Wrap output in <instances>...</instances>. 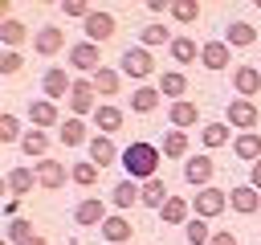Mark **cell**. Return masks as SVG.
I'll list each match as a JSON object with an SVG mask.
<instances>
[{
	"instance_id": "cell-2",
	"label": "cell",
	"mask_w": 261,
	"mask_h": 245,
	"mask_svg": "<svg viewBox=\"0 0 261 245\" xmlns=\"http://www.w3.org/2000/svg\"><path fill=\"white\" fill-rule=\"evenodd\" d=\"M118 65H122V74H126V78H135V82L151 78V69H155V61H151V53H147L143 45H139V49H122Z\"/></svg>"
},
{
	"instance_id": "cell-16",
	"label": "cell",
	"mask_w": 261,
	"mask_h": 245,
	"mask_svg": "<svg viewBox=\"0 0 261 245\" xmlns=\"http://www.w3.org/2000/svg\"><path fill=\"white\" fill-rule=\"evenodd\" d=\"M102 237H106L110 245H130L135 229H130L126 216H106V220H102Z\"/></svg>"
},
{
	"instance_id": "cell-29",
	"label": "cell",
	"mask_w": 261,
	"mask_h": 245,
	"mask_svg": "<svg viewBox=\"0 0 261 245\" xmlns=\"http://www.w3.org/2000/svg\"><path fill=\"white\" fill-rule=\"evenodd\" d=\"M159 212H163V225H188V220H192V216H188V200H184V196H171Z\"/></svg>"
},
{
	"instance_id": "cell-30",
	"label": "cell",
	"mask_w": 261,
	"mask_h": 245,
	"mask_svg": "<svg viewBox=\"0 0 261 245\" xmlns=\"http://www.w3.org/2000/svg\"><path fill=\"white\" fill-rule=\"evenodd\" d=\"M253 41H257V29H253L249 20H232V24H228V45L245 49V45H253Z\"/></svg>"
},
{
	"instance_id": "cell-4",
	"label": "cell",
	"mask_w": 261,
	"mask_h": 245,
	"mask_svg": "<svg viewBox=\"0 0 261 245\" xmlns=\"http://www.w3.org/2000/svg\"><path fill=\"white\" fill-rule=\"evenodd\" d=\"M257 118H261V114H257V102H253V98H232V102H228V127H237L241 135L253 131Z\"/></svg>"
},
{
	"instance_id": "cell-7",
	"label": "cell",
	"mask_w": 261,
	"mask_h": 245,
	"mask_svg": "<svg viewBox=\"0 0 261 245\" xmlns=\"http://www.w3.org/2000/svg\"><path fill=\"white\" fill-rule=\"evenodd\" d=\"M94 82H73V90H69V110H73V118H82V114H94L98 106H94Z\"/></svg>"
},
{
	"instance_id": "cell-38",
	"label": "cell",
	"mask_w": 261,
	"mask_h": 245,
	"mask_svg": "<svg viewBox=\"0 0 261 245\" xmlns=\"http://www.w3.org/2000/svg\"><path fill=\"white\" fill-rule=\"evenodd\" d=\"M175 20H184V24H192L196 16H200V4L196 0H171V8H167Z\"/></svg>"
},
{
	"instance_id": "cell-31",
	"label": "cell",
	"mask_w": 261,
	"mask_h": 245,
	"mask_svg": "<svg viewBox=\"0 0 261 245\" xmlns=\"http://www.w3.org/2000/svg\"><path fill=\"white\" fill-rule=\"evenodd\" d=\"M24 37H29V29H24L20 20H12V16H8V20H0V41H4L8 49H16Z\"/></svg>"
},
{
	"instance_id": "cell-42",
	"label": "cell",
	"mask_w": 261,
	"mask_h": 245,
	"mask_svg": "<svg viewBox=\"0 0 261 245\" xmlns=\"http://www.w3.org/2000/svg\"><path fill=\"white\" fill-rule=\"evenodd\" d=\"M61 12H65V16H82V20H86L94 8H90L86 0H61Z\"/></svg>"
},
{
	"instance_id": "cell-25",
	"label": "cell",
	"mask_w": 261,
	"mask_h": 245,
	"mask_svg": "<svg viewBox=\"0 0 261 245\" xmlns=\"http://www.w3.org/2000/svg\"><path fill=\"white\" fill-rule=\"evenodd\" d=\"M94 122H98L102 135H114V131H122V110L118 106H98L94 110Z\"/></svg>"
},
{
	"instance_id": "cell-20",
	"label": "cell",
	"mask_w": 261,
	"mask_h": 245,
	"mask_svg": "<svg viewBox=\"0 0 261 245\" xmlns=\"http://www.w3.org/2000/svg\"><path fill=\"white\" fill-rule=\"evenodd\" d=\"M167 114H171V127H175V131H184V127H196V118H200V106L184 98V102H171V110H167Z\"/></svg>"
},
{
	"instance_id": "cell-5",
	"label": "cell",
	"mask_w": 261,
	"mask_h": 245,
	"mask_svg": "<svg viewBox=\"0 0 261 245\" xmlns=\"http://www.w3.org/2000/svg\"><path fill=\"white\" fill-rule=\"evenodd\" d=\"M69 65L73 69H90V74H98L102 69V53H98V45L94 41H77V45H69Z\"/></svg>"
},
{
	"instance_id": "cell-22",
	"label": "cell",
	"mask_w": 261,
	"mask_h": 245,
	"mask_svg": "<svg viewBox=\"0 0 261 245\" xmlns=\"http://www.w3.org/2000/svg\"><path fill=\"white\" fill-rule=\"evenodd\" d=\"M110 200H114V208H130V204H143V188H139L135 180H122V184H114Z\"/></svg>"
},
{
	"instance_id": "cell-41",
	"label": "cell",
	"mask_w": 261,
	"mask_h": 245,
	"mask_svg": "<svg viewBox=\"0 0 261 245\" xmlns=\"http://www.w3.org/2000/svg\"><path fill=\"white\" fill-rule=\"evenodd\" d=\"M16 139H24L16 114H0V143H16Z\"/></svg>"
},
{
	"instance_id": "cell-47",
	"label": "cell",
	"mask_w": 261,
	"mask_h": 245,
	"mask_svg": "<svg viewBox=\"0 0 261 245\" xmlns=\"http://www.w3.org/2000/svg\"><path fill=\"white\" fill-rule=\"evenodd\" d=\"M24 245H45V237H33V241H24Z\"/></svg>"
},
{
	"instance_id": "cell-35",
	"label": "cell",
	"mask_w": 261,
	"mask_h": 245,
	"mask_svg": "<svg viewBox=\"0 0 261 245\" xmlns=\"http://www.w3.org/2000/svg\"><path fill=\"white\" fill-rule=\"evenodd\" d=\"M139 37H143V49H155V45H171V41H175V37H171L163 24H147Z\"/></svg>"
},
{
	"instance_id": "cell-39",
	"label": "cell",
	"mask_w": 261,
	"mask_h": 245,
	"mask_svg": "<svg viewBox=\"0 0 261 245\" xmlns=\"http://www.w3.org/2000/svg\"><path fill=\"white\" fill-rule=\"evenodd\" d=\"M200 139H204V147H224V143H228V127H224V122H208V127L200 131Z\"/></svg>"
},
{
	"instance_id": "cell-37",
	"label": "cell",
	"mask_w": 261,
	"mask_h": 245,
	"mask_svg": "<svg viewBox=\"0 0 261 245\" xmlns=\"http://www.w3.org/2000/svg\"><path fill=\"white\" fill-rule=\"evenodd\" d=\"M98 172H102L98 163H73V167H69V180L82 184V188H90V184H98Z\"/></svg>"
},
{
	"instance_id": "cell-19",
	"label": "cell",
	"mask_w": 261,
	"mask_h": 245,
	"mask_svg": "<svg viewBox=\"0 0 261 245\" xmlns=\"http://www.w3.org/2000/svg\"><path fill=\"white\" fill-rule=\"evenodd\" d=\"M159 94H167V98L184 102V94H188V78H184L179 69H167V74H159Z\"/></svg>"
},
{
	"instance_id": "cell-8",
	"label": "cell",
	"mask_w": 261,
	"mask_h": 245,
	"mask_svg": "<svg viewBox=\"0 0 261 245\" xmlns=\"http://www.w3.org/2000/svg\"><path fill=\"white\" fill-rule=\"evenodd\" d=\"M212 176H216V163H212L208 155H192V159L184 163V180H188L192 188H208Z\"/></svg>"
},
{
	"instance_id": "cell-43",
	"label": "cell",
	"mask_w": 261,
	"mask_h": 245,
	"mask_svg": "<svg viewBox=\"0 0 261 245\" xmlns=\"http://www.w3.org/2000/svg\"><path fill=\"white\" fill-rule=\"evenodd\" d=\"M20 65H24V61H20V53H16V49H8V53L0 57V74H8V78H12V74H20Z\"/></svg>"
},
{
	"instance_id": "cell-28",
	"label": "cell",
	"mask_w": 261,
	"mask_h": 245,
	"mask_svg": "<svg viewBox=\"0 0 261 245\" xmlns=\"http://www.w3.org/2000/svg\"><path fill=\"white\" fill-rule=\"evenodd\" d=\"M167 200H171V196H167V184H163L159 176L143 184V204H147V208H163Z\"/></svg>"
},
{
	"instance_id": "cell-21",
	"label": "cell",
	"mask_w": 261,
	"mask_h": 245,
	"mask_svg": "<svg viewBox=\"0 0 261 245\" xmlns=\"http://www.w3.org/2000/svg\"><path fill=\"white\" fill-rule=\"evenodd\" d=\"M4 184H8V192H12V196H29V192H33V184H37V172H33V167H12Z\"/></svg>"
},
{
	"instance_id": "cell-27",
	"label": "cell",
	"mask_w": 261,
	"mask_h": 245,
	"mask_svg": "<svg viewBox=\"0 0 261 245\" xmlns=\"http://www.w3.org/2000/svg\"><path fill=\"white\" fill-rule=\"evenodd\" d=\"M159 90H151V86H139L135 94H130V110H139V114H151L155 106H159Z\"/></svg>"
},
{
	"instance_id": "cell-10",
	"label": "cell",
	"mask_w": 261,
	"mask_h": 245,
	"mask_svg": "<svg viewBox=\"0 0 261 245\" xmlns=\"http://www.w3.org/2000/svg\"><path fill=\"white\" fill-rule=\"evenodd\" d=\"M114 159H122V151L114 147V139H110V135H94V139H90V163L110 167Z\"/></svg>"
},
{
	"instance_id": "cell-40",
	"label": "cell",
	"mask_w": 261,
	"mask_h": 245,
	"mask_svg": "<svg viewBox=\"0 0 261 245\" xmlns=\"http://www.w3.org/2000/svg\"><path fill=\"white\" fill-rule=\"evenodd\" d=\"M33 237H37V233H33V220H20V216L8 220V241H12V245H24V241H33Z\"/></svg>"
},
{
	"instance_id": "cell-34",
	"label": "cell",
	"mask_w": 261,
	"mask_h": 245,
	"mask_svg": "<svg viewBox=\"0 0 261 245\" xmlns=\"http://www.w3.org/2000/svg\"><path fill=\"white\" fill-rule=\"evenodd\" d=\"M184 233H188V245H208V241H212V229H208L204 216H192V220L184 225Z\"/></svg>"
},
{
	"instance_id": "cell-46",
	"label": "cell",
	"mask_w": 261,
	"mask_h": 245,
	"mask_svg": "<svg viewBox=\"0 0 261 245\" xmlns=\"http://www.w3.org/2000/svg\"><path fill=\"white\" fill-rule=\"evenodd\" d=\"M4 212L16 220V212H20V196H8V204H4Z\"/></svg>"
},
{
	"instance_id": "cell-1",
	"label": "cell",
	"mask_w": 261,
	"mask_h": 245,
	"mask_svg": "<svg viewBox=\"0 0 261 245\" xmlns=\"http://www.w3.org/2000/svg\"><path fill=\"white\" fill-rule=\"evenodd\" d=\"M122 167L130 172V180H155V172H159V147L155 143H147V139H135L130 147H122Z\"/></svg>"
},
{
	"instance_id": "cell-36",
	"label": "cell",
	"mask_w": 261,
	"mask_h": 245,
	"mask_svg": "<svg viewBox=\"0 0 261 245\" xmlns=\"http://www.w3.org/2000/svg\"><path fill=\"white\" fill-rule=\"evenodd\" d=\"M167 49H171V57H175L179 65H188V61H196V41H192V37H175V41H171Z\"/></svg>"
},
{
	"instance_id": "cell-33",
	"label": "cell",
	"mask_w": 261,
	"mask_h": 245,
	"mask_svg": "<svg viewBox=\"0 0 261 245\" xmlns=\"http://www.w3.org/2000/svg\"><path fill=\"white\" fill-rule=\"evenodd\" d=\"M163 155L167 159H184L188 155V135L184 131H167L163 135Z\"/></svg>"
},
{
	"instance_id": "cell-23",
	"label": "cell",
	"mask_w": 261,
	"mask_h": 245,
	"mask_svg": "<svg viewBox=\"0 0 261 245\" xmlns=\"http://www.w3.org/2000/svg\"><path fill=\"white\" fill-rule=\"evenodd\" d=\"M90 82H94V90H98V94L114 98V94H118V86H122V74H118V69H110V65H102V69H98Z\"/></svg>"
},
{
	"instance_id": "cell-26",
	"label": "cell",
	"mask_w": 261,
	"mask_h": 245,
	"mask_svg": "<svg viewBox=\"0 0 261 245\" xmlns=\"http://www.w3.org/2000/svg\"><path fill=\"white\" fill-rule=\"evenodd\" d=\"M57 139H61L65 147H82V143H90V139H86V122H82V118H65V122H61V131H57Z\"/></svg>"
},
{
	"instance_id": "cell-3",
	"label": "cell",
	"mask_w": 261,
	"mask_h": 245,
	"mask_svg": "<svg viewBox=\"0 0 261 245\" xmlns=\"http://www.w3.org/2000/svg\"><path fill=\"white\" fill-rule=\"evenodd\" d=\"M82 29H86V41H94V45H102V41H110L114 37V29H118V20L110 16V12H90L86 20H82Z\"/></svg>"
},
{
	"instance_id": "cell-12",
	"label": "cell",
	"mask_w": 261,
	"mask_h": 245,
	"mask_svg": "<svg viewBox=\"0 0 261 245\" xmlns=\"http://www.w3.org/2000/svg\"><path fill=\"white\" fill-rule=\"evenodd\" d=\"M61 45H65V33H61L57 24H45V29H37V37H33V49H37L41 57H53Z\"/></svg>"
},
{
	"instance_id": "cell-9",
	"label": "cell",
	"mask_w": 261,
	"mask_h": 245,
	"mask_svg": "<svg viewBox=\"0 0 261 245\" xmlns=\"http://www.w3.org/2000/svg\"><path fill=\"white\" fill-rule=\"evenodd\" d=\"M33 172H37V184H41V188H49V192H57V188L65 184V163H57V159H49V155H45V159H37V163H33Z\"/></svg>"
},
{
	"instance_id": "cell-14",
	"label": "cell",
	"mask_w": 261,
	"mask_h": 245,
	"mask_svg": "<svg viewBox=\"0 0 261 245\" xmlns=\"http://www.w3.org/2000/svg\"><path fill=\"white\" fill-rule=\"evenodd\" d=\"M41 90H45V98L53 102V98H65V94L73 90V82L65 78V69H61V65H53V69H45V78H41Z\"/></svg>"
},
{
	"instance_id": "cell-13",
	"label": "cell",
	"mask_w": 261,
	"mask_h": 245,
	"mask_svg": "<svg viewBox=\"0 0 261 245\" xmlns=\"http://www.w3.org/2000/svg\"><path fill=\"white\" fill-rule=\"evenodd\" d=\"M232 86H237L241 98H253V94L261 90V69H257V65H237V69H232Z\"/></svg>"
},
{
	"instance_id": "cell-24",
	"label": "cell",
	"mask_w": 261,
	"mask_h": 245,
	"mask_svg": "<svg viewBox=\"0 0 261 245\" xmlns=\"http://www.w3.org/2000/svg\"><path fill=\"white\" fill-rule=\"evenodd\" d=\"M232 151H237L241 159H249V163H257V159H261V135H257V131H245V135H237V143H232Z\"/></svg>"
},
{
	"instance_id": "cell-44",
	"label": "cell",
	"mask_w": 261,
	"mask_h": 245,
	"mask_svg": "<svg viewBox=\"0 0 261 245\" xmlns=\"http://www.w3.org/2000/svg\"><path fill=\"white\" fill-rule=\"evenodd\" d=\"M208 245H237V237H232V233H228V229H216V233H212V241H208Z\"/></svg>"
},
{
	"instance_id": "cell-45",
	"label": "cell",
	"mask_w": 261,
	"mask_h": 245,
	"mask_svg": "<svg viewBox=\"0 0 261 245\" xmlns=\"http://www.w3.org/2000/svg\"><path fill=\"white\" fill-rule=\"evenodd\" d=\"M249 184H253V188H257V192H261V159H257V163H253V167H249Z\"/></svg>"
},
{
	"instance_id": "cell-15",
	"label": "cell",
	"mask_w": 261,
	"mask_h": 245,
	"mask_svg": "<svg viewBox=\"0 0 261 245\" xmlns=\"http://www.w3.org/2000/svg\"><path fill=\"white\" fill-rule=\"evenodd\" d=\"M73 220H77V225H86V229H90V225H98V229H102V220H106V204H102L98 196H86V200L73 208Z\"/></svg>"
},
{
	"instance_id": "cell-18",
	"label": "cell",
	"mask_w": 261,
	"mask_h": 245,
	"mask_svg": "<svg viewBox=\"0 0 261 245\" xmlns=\"http://www.w3.org/2000/svg\"><path fill=\"white\" fill-rule=\"evenodd\" d=\"M29 118H33V127H57V122H61V114H57V102H49V98H41V102H29Z\"/></svg>"
},
{
	"instance_id": "cell-32",
	"label": "cell",
	"mask_w": 261,
	"mask_h": 245,
	"mask_svg": "<svg viewBox=\"0 0 261 245\" xmlns=\"http://www.w3.org/2000/svg\"><path fill=\"white\" fill-rule=\"evenodd\" d=\"M20 151H24L29 159H33V155H37V159H45V151H49V139H45V131H29V135L20 139Z\"/></svg>"
},
{
	"instance_id": "cell-17",
	"label": "cell",
	"mask_w": 261,
	"mask_h": 245,
	"mask_svg": "<svg viewBox=\"0 0 261 245\" xmlns=\"http://www.w3.org/2000/svg\"><path fill=\"white\" fill-rule=\"evenodd\" d=\"M200 61H204V69H224V65H228V41H208V45H200Z\"/></svg>"
},
{
	"instance_id": "cell-11",
	"label": "cell",
	"mask_w": 261,
	"mask_h": 245,
	"mask_svg": "<svg viewBox=\"0 0 261 245\" xmlns=\"http://www.w3.org/2000/svg\"><path fill=\"white\" fill-rule=\"evenodd\" d=\"M228 204H232L241 216H253V212L261 208V192H257L253 184H241V188H232V192H228Z\"/></svg>"
},
{
	"instance_id": "cell-6",
	"label": "cell",
	"mask_w": 261,
	"mask_h": 245,
	"mask_svg": "<svg viewBox=\"0 0 261 245\" xmlns=\"http://www.w3.org/2000/svg\"><path fill=\"white\" fill-rule=\"evenodd\" d=\"M228 208V192H220V188H200L196 192V216H220Z\"/></svg>"
}]
</instances>
